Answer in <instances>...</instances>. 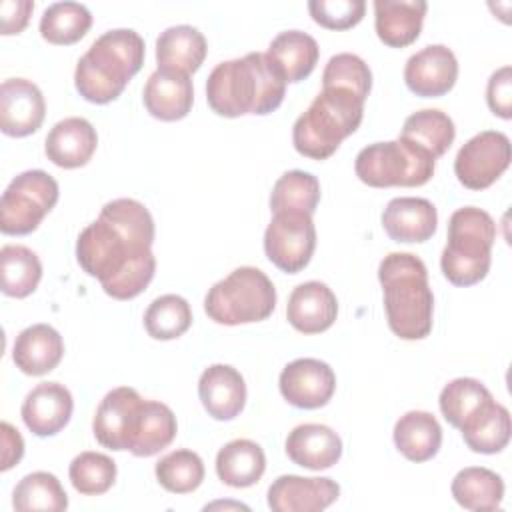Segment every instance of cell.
Returning <instances> with one entry per match:
<instances>
[{
	"mask_svg": "<svg viewBox=\"0 0 512 512\" xmlns=\"http://www.w3.org/2000/svg\"><path fill=\"white\" fill-rule=\"evenodd\" d=\"M286 454L302 468L326 470L340 460L342 440L326 424H300L286 438Z\"/></svg>",
	"mask_w": 512,
	"mask_h": 512,
	"instance_id": "cb8c5ba5",
	"label": "cell"
},
{
	"mask_svg": "<svg viewBox=\"0 0 512 512\" xmlns=\"http://www.w3.org/2000/svg\"><path fill=\"white\" fill-rule=\"evenodd\" d=\"M390 330L402 340H422L432 330L434 296L426 264L410 252H390L378 266Z\"/></svg>",
	"mask_w": 512,
	"mask_h": 512,
	"instance_id": "3957f363",
	"label": "cell"
},
{
	"mask_svg": "<svg viewBox=\"0 0 512 512\" xmlns=\"http://www.w3.org/2000/svg\"><path fill=\"white\" fill-rule=\"evenodd\" d=\"M364 116V100L340 88H322L292 126V144L312 160L330 158L344 138L354 134Z\"/></svg>",
	"mask_w": 512,
	"mask_h": 512,
	"instance_id": "5b68a950",
	"label": "cell"
},
{
	"mask_svg": "<svg viewBox=\"0 0 512 512\" xmlns=\"http://www.w3.org/2000/svg\"><path fill=\"white\" fill-rule=\"evenodd\" d=\"M490 390L476 378H454L448 382L438 398L440 412L448 424L454 428H462L470 422L480 410H484L492 402Z\"/></svg>",
	"mask_w": 512,
	"mask_h": 512,
	"instance_id": "d6a6232c",
	"label": "cell"
},
{
	"mask_svg": "<svg viewBox=\"0 0 512 512\" xmlns=\"http://www.w3.org/2000/svg\"><path fill=\"white\" fill-rule=\"evenodd\" d=\"M206 52L208 46L204 34L188 24L170 26L156 38L158 70L190 76L202 66Z\"/></svg>",
	"mask_w": 512,
	"mask_h": 512,
	"instance_id": "484cf974",
	"label": "cell"
},
{
	"mask_svg": "<svg viewBox=\"0 0 512 512\" xmlns=\"http://www.w3.org/2000/svg\"><path fill=\"white\" fill-rule=\"evenodd\" d=\"M144 40L130 28L108 30L98 36L78 60L74 86L92 104L116 100L144 64Z\"/></svg>",
	"mask_w": 512,
	"mask_h": 512,
	"instance_id": "277c9868",
	"label": "cell"
},
{
	"mask_svg": "<svg viewBox=\"0 0 512 512\" xmlns=\"http://www.w3.org/2000/svg\"><path fill=\"white\" fill-rule=\"evenodd\" d=\"M92 26L90 10L80 2L50 4L40 18V34L46 42L68 46L86 36Z\"/></svg>",
	"mask_w": 512,
	"mask_h": 512,
	"instance_id": "d590c367",
	"label": "cell"
},
{
	"mask_svg": "<svg viewBox=\"0 0 512 512\" xmlns=\"http://www.w3.org/2000/svg\"><path fill=\"white\" fill-rule=\"evenodd\" d=\"M42 278V264L34 250L22 244H6L0 250V284L10 298L30 296Z\"/></svg>",
	"mask_w": 512,
	"mask_h": 512,
	"instance_id": "1f68e13d",
	"label": "cell"
},
{
	"mask_svg": "<svg viewBox=\"0 0 512 512\" xmlns=\"http://www.w3.org/2000/svg\"><path fill=\"white\" fill-rule=\"evenodd\" d=\"M276 308V288L272 280L254 266H240L224 280L216 282L206 298L204 312L224 326H238L266 320Z\"/></svg>",
	"mask_w": 512,
	"mask_h": 512,
	"instance_id": "52a82bcc",
	"label": "cell"
},
{
	"mask_svg": "<svg viewBox=\"0 0 512 512\" xmlns=\"http://www.w3.org/2000/svg\"><path fill=\"white\" fill-rule=\"evenodd\" d=\"M144 398L130 386L110 390L96 408L92 420L94 438L108 450H130L136 438Z\"/></svg>",
	"mask_w": 512,
	"mask_h": 512,
	"instance_id": "7c38bea8",
	"label": "cell"
},
{
	"mask_svg": "<svg viewBox=\"0 0 512 512\" xmlns=\"http://www.w3.org/2000/svg\"><path fill=\"white\" fill-rule=\"evenodd\" d=\"M510 140L504 132L484 130L472 136L456 154L454 172L462 186L484 190L510 166Z\"/></svg>",
	"mask_w": 512,
	"mask_h": 512,
	"instance_id": "8fae6325",
	"label": "cell"
},
{
	"mask_svg": "<svg viewBox=\"0 0 512 512\" xmlns=\"http://www.w3.org/2000/svg\"><path fill=\"white\" fill-rule=\"evenodd\" d=\"M462 438L472 452L496 454L502 452L510 442L512 422L510 412L496 400H492L484 410H480L462 428Z\"/></svg>",
	"mask_w": 512,
	"mask_h": 512,
	"instance_id": "4dcf8cb0",
	"label": "cell"
},
{
	"mask_svg": "<svg viewBox=\"0 0 512 512\" xmlns=\"http://www.w3.org/2000/svg\"><path fill=\"white\" fill-rule=\"evenodd\" d=\"M438 212L426 198H392L382 212V226L394 242H426L434 236Z\"/></svg>",
	"mask_w": 512,
	"mask_h": 512,
	"instance_id": "ffe728a7",
	"label": "cell"
},
{
	"mask_svg": "<svg viewBox=\"0 0 512 512\" xmlns=\"http://www.w3.org/2000/svg\"><path fill=\"white\" fill-rule=\"evenodd\" d=\"M312 20L328 30H348L356 26L364 12V0H312L308 2Z\"/></svg>",
	"mask_w": 512,
	"mask_h": 512,
	"instance_id": "7bdbcfd3",
	"label": "cell"
},
{
	"mask_svg": "<svg viewBox=\"0 0 512 512\" xmlns=\"http://www.w3.org/2000/svg\"><path fill=\"white\" fill-rule=\"evenodd\" d=\"M428 4L424 0H374V26L378 38L390 48L416 42Z\"/></svg>",
	"mask_w": 512,
	"mask_h": 512,
	"instance_id": "d4e9b609",
	"label": "cell"
},
{
	"mask_svg": "<svg viewBox=\"0 0 512 512\" xmlns=\"http://www.w3.org/2000/svg\"><path fill=\"white\" fill-rule=\"evenodd\" d=\"M34 10L32 0H2L0 2V28L4 36L20 34Z\"/></svg>",
	"mask_w": 512,
	"mask_h": 512,
	"instance_id": "f6af8a7d",
	"label": "cell"
},
{
	"mask_svg": "<svg viewBox=\"0 0 512 512\" xmlns=\"http://www.w3.org/2000/svg\"><path fill=\"white\" fill-rule=\"evenodd\" d=\"M46 116L40 88L26 78H8L0 86V130L22 138L34 134Z\"/></svg>",
	"mask_w": 512,
	"mask_h": 512,
	"instance_id": "9a60e30c",
	"label": "cell"
},
{
	"mask_svg": "<svg viewBox=\"0 0 512 512\" xmlns=\"http://www.w3.org/2000/svg\"><path fill=\"white\" fill-rule=\"evenodd\" d=\"M98 146L96 128L80 116H70L54 124L46 136L44 152L60 168H80L90 162Z\"/></svg>",
	"mask_w": 512,
	"mask_h": 512,
	"instance_id": "44dd1931",
	"label": "cell"
},
{
	"mask_svg": "<svg viewBox=\"0 0 512 512\" xmlns=\"http://www.w3.org/2000/svg\"><path fill=\"white\" fill-rule=\"evenodd\" d=\"M152 242L154 220L148 208L134 198H116L104 204L98 220L80 232L76 260L108 296L130 300L154 278Z\"/></svg>",
	"mask_w": 512,
	"mask_h": 512,
	"instance_id": "6da1fadb",
	"label": "cell"
},
{
	"mask_svg": "<svg viewBox=\"0 0 512 512\" xmlns=\"http://www.w3.org/2000/svg\"><path fill=\"white\" fill-rule=\"evenodd\" d=\"M64 356V340L50 324H32L24 328L14 342L12 360L28 376L52 372Z\"/></svg>",
	"mask_w": 512,
	"mask_h": 512,
	"instance_id": "603a6c76",
	"label": "cell"
},
{
	"mask_svg": "<svg viewBox=\"0 0 512 512\" xmlns=\"http://www.w3.org/2000/svg\"><path fill=\"white\" fill-rule=\"evenodd\" d=\"M192 324V310L186 298L162 294L144 312V328L154 340L180 338Z\"/></svg>",
	"mask_w": 512,
	"mask_h": 512,
	"instance_id": "f35d334b",
	"label": "cell"
},
{
	"mask_svg": "<svg viewBox=\"0 0 512 512\" xmlns=\"http://www.w3.org/2000/svg\"><path fill=\"white\" fill-rule=\"evenodd\" d=\"M394 444L410 462H426L434 458L442 446V428L434 414L410 410L394 424Z\"/></svg>",
	"mask_w": 512,
	"mask_h": 512,
	"instance_id": "4316f807",
	"label": "cell"
},
{
	"mask_svg": "<svg viewBox=\"0 0 512 512\" xmlns=\"http://www.w3.org/2000/svg\"><path fill=\"white\" fill-rule=\"evenodd\" d=\"M58 182L44 170L18 174L0 198V230L10 236L34 232L58 202Z\"/></svg>",
	"mask_w": 512,
	"mask_h": 512,
	"instance_id": "9c48e42d",
	"label": "cell"
},
{
	"mask_svg": "<svg viewBox=\"0 0 512 512\" xmlns=\"http://www.w3.org/2000/svg\"><path fill=\"white\" fill-rule=\"evenodd\" d=\"M320 202V182L314 174L304 170L284 172L270 194V210L278 212H304L314 214Z\"/></svg>",
	"mask_w": 512,
	"mask_h": 512,
	"instance_id": "74e56055",
	"label": "cell"
},
{
	"mask_svg": "<svg viewBox=\"0 0 512 512\" xmlns=\"http://www.w3.org/2000/svg\"><path fill=\"white\" fill-rule=\"evenodd\" d=\"M450 490L462 508L474 512L498 510L504 498V482L500 474L482 466L462 468L454 476Z\"/></svg>",
	"mask_w": 512,
	"mask_h": 512,
	"instance_id": "f546056e",
	"label": "cell"
},
{
	"mask_svg": "<svg viewBox=\"0 0 512 512\" xmlns=\"http://www.w3.org/2000/svg\"><path fill=\"white\" fill-rule=\"evenodd\" d=\"M266 470V456L260 444L238 438L224 444L216 454V474L232 488H248L256 484Z\"/></svg>",
	"mask_w": 512,
	"mask_h": 512,
	"instance_id": "f1b7e54d",
	"label": "cell"
},
{
	"mask_svg": "<svg viewBox=\"0 0 512 512\" xmlns=\"http://www.w3.org/2000/svg\"><path fill=\"white\" fill-rule=\"evenodd\" d=\"M266 56L280 70L286 82H300L316 68L320 48L310 34L302 30H286L270 42Z\"/></svg>",
	"mask_w": 512,
	"mask_h": 512,
	"instance_id": "83f0119b",
	"label": "cell"
},
{
	"mask_svg": "<svg viewBox=\"0 0 512 512\" xmlns=\"http://www.w3.org/2000/svg\"><path fill=\"white\" fill-rule=\"evenodd\" d=\"M434 166L436 158L428 150L404 138L374 142L354 162L356 176L372 188L422 186L434 176Z\"/></svg>",
	"mask_w": 512,
	"mask_h": 512,
	"instance_id": "ba28073f",
	"label": "cell"
},
{
	"mask_svg": "<svg viewBox=\"0 0 512 512\" xmlns=\"http://www.w3.org/2000/svg\"><path fill=\"white\" fill-rule=\"evenodd\" d=\"M340 486L332 478L278 476L268 488V506L274 512H320L336 502Z\"/></svg>",
	"mask_w": 512,
	"mask_h": 512,
	"instance_id": "2e32d148",
	"label": "cell"
},
{
	"mask_svg": "<svg viewBox=\"0 0 512 512\" xmlns=\"http://www.w3.org/2000/svg\"><path fill=\"white\" fill-rule=\"evenodd\" d=\"M496 224L480 208H458L448 220V242L440 256V268L454 286H472L486 278L492 262Z\"/></svg>",
	"mask_w": 512,
	"mask_h": 512,
	"instance_id": "8992f818",
	"label": "cell"
},
{
	"mask_svg": "<svg viewBox=\"0 0 512 512\" xmlns=\"http://www.w3.org/2000/svg\"><path fill=\"white\" fill-rule=\"evenodd\" d=\"M316 248V228L310 214L278 212L264 232L268 260L286 274L304 270Z\"/></svg>",
	"mask_w": 512,
	"mask_h": 512,
	"instance_id": "30bf717a",
	"label": "cell"
},
{
	"mask_svg": "<svg viewBox=\"0 0 512 512\" xmlns=\"http://www.w3.org/2000/svg\"><path fill=\"white\" fill-rule=\"evenodd\" d=\"M486 102L492 114L510 120L512 118V68H498L486 86Z\"/></svg>",
	"mask_w": 512,
	"mask_h": 512,
	"instance_id": "ee69618b",
	"label": "cell"
},
{
	"mask_svg": "<svg viewBox=\"0 0 512 512\" xmlns=\"http://www.w3.org/2000/svg\"><path fill=\"white\" fill-rule=\"evenodd\" d=\"M178 424L170 406L158 400H144L140 426L130 452L138 458H148L164 450L176 438Z\"/></svg>",
	"mask_w": 512,
	"mask_h": 512,
	"instance_id": "e575fe53",
	"label": "cell"
},
{
	"mask_svg": "<svg viewBox=\"0 0 512 512\" xmlns=\"http://www.w3.org/2000/svg\"><path fill=\"white\" fill-rule=\"evenodd\" d=\"M286 80L266 52L220 62L206 80L208 106L226 118L270 114L286 94Z\"/></svg>",
	"mask_w": 512,
	"mask_h": 512,
	"instance_id": "7a4b0ae2",
	"label": "cell"
},
{
	"mask_svg": "<svg viewBox=\"0 0 512 512\" xmlns=\"http://www.w3.org/2000/svg\"><path fill=\"white\" fill-rule=\"evenodd\" d=\"M456 128L452 118L436 108H426L410 114L404 120L400 138L428 150L434 158H440L454 142Z\"/></svg>",
	"mask_w": 512,
	"mask_h": 512,
	"instance_id": "836d02e7",
	"label": "cell"
},
{
	"mask_svg": "<svg viewBox=\"0 0 512 512\" xmlns=\"http://www.w3.org/2000/svg\"><path fill=\"white\" fill-rule=\"evenodd\" d=\"M280 394L284 400L302 410L326 406L336 390L334 370L318 358H298L280 372Z\"/></svg>",
	"mask_w": 512,
	"mask_h": 512,
	"instance_id": "4fadbf2b",
	"label": "cell"
},
{
	"mask_svg": "<svg viewBox=\"0 0 512 512\" xmlns=\"http://www.w3.org/2000/svg\"><path fill=\"white\" fill-rule=\"evenodd\" d=\"M0 434H2V464H0V470L6 472L14 464L20 462V458L24 454V440H22L20 432L10 422L0 424Z\"/></svg>",
	"mask_w": 512,
	"mask_h": 512,
	"instance_id": "bcb514c9",
	"label": "cell"
},
{
	"mask_svg": "<svg viewBox=\"0 0 512 512\" xmlns=\"http://www.w3.org/2000/svg\"><path fill=\"white\" fill-rule=\"evenodd\" d=\"M198 396L208 416L214 420H232L244 410L246 384L236 368L212 364L200 374Z\"/></svg>",
	"mask_w": 512,
	"mask_h": 512,
	"instance_id": "d6986e66",
	"label": "cell"
},
{
	"mask_svg": "<svg viewBox=\"0 0 512 512\" xmlns=\"http://www.w3.org/2000/svg\"><path fill=\"white\" fill-rule=\"evenodd\" d=\"M156 480L160 486L172 494L194 492L204 480V462L192 450H174L158 460Z\"/></svg>",
	"mask_w": 512,
	"mask_h": 512,
	"instance_id": "ab89813d",
	"label": "cell"
},
{
	"mask_svg": "<svg viewBox=\"0 0 512 512\" xmlns=\"http://www.w3.org/2000/svg\"><path fill=\"white\" fill-rule=\"evenodd\" d=\"M458 78V60L444 44H430L412 54L404 66L408 90L422 98L448 94Z\"/></svg>",
	"mask_w": 512,
	"mask_h": 512,
	"instance_id": "5bb4252c",
	"label": "cell"
},
{
	"mask_svg": "<svg viewBox=\"0 0 512 512\" xmlns=\"http://www.w3.org/2000/svg\"><path fill=\"white\" fill-rule=\"evenodd\" d=\"M142 100L150 116L164 122L182 120L194 102L192 80L186 74L156 70L146 80Z\"/></svg>",
	"mask_w": 512,
	"mask_h": 512,
	"instance_id": "7402d4cb",
	"label": "cell"
},
{
	"mask_svg": "<svg viewBox=\"0 0 512 512\" xmlns=\"http://www.w3.org/2000/svg\"><path fill=\"white\" fill-rule=\"evenodd\" d=\"M12 506L18 512H62L68 508V496L54 474L32 472L16 484Z\"/></svg>",
	"mask_w": 512,
	"mask_h": 512,
	"instance_id": "8d00e7d4",
	"label": "cell"
},
{
	"mask_svg": "<svg viewBox=\"0 0 512 512\" xmlns=\"http://www.w3.org/2000/svg\"><path fill=\"white\" fill-rule=\"evenodd\" d=\"M70 482L84 496H98L112 488L116 480V462L102 452H80L68 468Z\"/></svg>",
	"mask_w": 512,
	"mask_h": 512,
	"instance_id": "60d3db41",
	"label": "cell"
},
{
	"mask_svg": "<svg viewBox=\"0 0 512 512\" xmlns=\"http://www.w3.org/2000/svg\"><path fill=\"white\" fill-rule=\"evenodd\" d=\"M322 88L348 90L366 102L372 88V72L360 56L340 52L326 62L322 72Z\"/></svg>",
	"mask_w": 512,
	"mask_h": 512,
	"instance_id": "b9f144b4",
	"label": "cell"
},
{
	"mask_svg": "<svg viewBox=\"0 0 512 512\" xmlns=\"http://www.w3.org/2000/svg\"><path fill=\"white\" fill-rule=\"evenodd\" d=\"M72 408L74 400L64 384L40 382L26 394L20 414L32 434L46 438L58 434L70 422Z\"/></svg>",
	"mask_w": 512,
	"mask_h": 512,
	"instance_id": "e0dca14e",
	"label": "cell"
},
{
	"mask_svg": "<svg viewBox=\"0 0 512 512\" xmlns=\"http://www.w3.org/2000/svg\"><path fill=\"white\" fill-rule=\"evenodd\" d=\"M338 316L334 292L318 280L298 284L288 296L286 318L302 334H320L328 330Z\"/></svg>",
	"mask_w": 512,
	"mask_h": 512,
	"instance_id": "ac0fdd59",
	"label": "cell"
}]
</instances>
